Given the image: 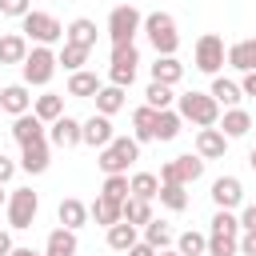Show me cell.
<instances>
[{"label":"cell","instance_id":"6da1fadb","mask_svg":"<svg viewBox=\"0 0 256 256\" xmlns=\"http://www.w3.org/2000/svg\"><path fill=\"white\" fill-rule=\"evenodd\" d=\"M176 112H180V120H188L196 128H216V120H220V104L208 92H184V96H176Z\"/></svg>","mask_w":256,"mask_h":256},{"label":"cell","instance_id":"7a4b0ae2","mask_svg":"<svg viewBox=\"0 0 256 256\" xmlns=\"http://www.w3.org/2000/svg\"><path fill=\"white\" fill-rule=\"evenodd\" d=\"M140 32L152 40L156 56H176V48H180V32H176V20H172L168 12H148Z\"/></svg>","mask_w":256,"mask_h":256},{"label":"cell","instance_id":"3957f363","mask_svg":"<svg viewBox=\"0 0 256 256\" xmlns=\"http://www.w3.org/2000/svg\"><path fill=\"white\" fill-rule=\"evenodd\" d=\"M136 160H140V144H136L132 136H112V140L100 148V156H96V164H100L104 176L128 172V164H136Z\"/></svg>","mask_w":256,"mask_h":256},{"label":"cell","instance_id":"277c9868","mask_svg":"<svg viewBox=\"0 0 256 256\" xmlns=\"http://www.w3.org/2000/svg\"><path fill=\"white\" fill-rule=\"evenodd\" d=\"M140 28H144L140 8H132V4H116V8L108 12V40H112V44H132Z\"/></svg>","mask_w":256,"mask_h":256},{"label":"cell","instance_id":"5b68a950","mask_svg":"<svg viewBox=\"0 0 256 256\" xmlns=\"http://www.w3.org/2000/svg\"><path fill=\"white\" fill-rule=\"evenodd\" d=\"M20 72H24V84L32 88H44L52 76H56V52L48 48V44H36L28 56H24V64H20Z\"/></svg>","mask_w":256,"mask_h":256},{"label":"cell","instance_id":"8992f818","mask_svg":"<svg viewBox=\"0 0 256 256\" xmlns=\"http://www.w3.org/2000/svg\"><path fill=\"white\" fill-rule=\"evenodd\" d=\"M136 68H140V52H136V44H112V60H108V84H116V88H132Z\"/></svg>","mask_w":256,"mask_h":256},{"label":"cell","instance_id":"52a82bcc","mask_svg":"<svg viewBox=\"0 0 256 256\" xmlns=\"http://www.w3.org/2000/svg\"><path fill=\"white\" fill-rule=\"evenodd\" d=\"M20 28H24V36L28 40H36V44H56V40H64V24L52 16V12H24L20 16Z\"/></svg>","mask_w":256,"mask_h":256},{"label":"cell","instance_id":"ba28073f","mask_svg":"<svg viewBox=\"0 0 256 256\" xmlns=\"http://www.w3.org/2000/svg\"><path fill=\"white\" fill-rule=\"evenodd\" d=\"M4 208H8V228L24 232V228H32V220H36V212H40V196H36L32 188H16Z\"/></svg>","mask_w":256,"mask_h":256},{"label":"cell","instance_id":"9c48e42d","mask_svg":"<svg viewBox=\"0 0 256 256\" xmlns=\"http://www.w3.org/2000/svg\"><path fill=\"white\" fill-rule=\"evenodd\" d=\"M224 56H228V48H224V40H220L216 32H204V36L196 40V68H200V72H208V76H220V68H224Z\"/></svg>","mask_w":256,"mask_h":256},{"label":"cell","instance_id":"30bf717a","mask_svg":"<svg viewBox=\"0 0 256 256\" xmlns=\"http://www.w3.org/2000/svg\"><path fill=\"white\" fill-rule=\"evenodd\" d=\"M204 164H208V160H200V156H192V152H188V156H176V160H168V164L160 168V184L176 180V184L188 188V184H196V180L204 176Z\"/></svg>","mask_w":256,"mask_h":256},{"label":"cell","instance_id":"8fae6325","mask_svg":"<svg viewBox=\"0 0 256 256\" xmlns=\"http://www.w3.org/2000/svg\"><path fill=\"white\" fill-rule=\"evenodd\" d=\"M116 132H112V116H88V120H80V144H88V148H104L108 140H112Z\"/></svg>","mask_w":256,"mask_h":256},{"label":"cell","instance_id":"7c38bea8","mask_svg":"<svg viewBox=\"0 0 256 256\" xmlns=\"http://www.w3.org/2000/svg\"><path fill=\"white\" fill-rule=\"evenodd\" d=\"M212 204L216 208H240L244 204V184L236 180V176H220V180H212Z\"/></svg>","mask_w":256,"mask_h":256},{"label":"cell","instance_id":"4fadbf2b","mask_svg":"<svg viewBox=\"0 0 256 256\" xmlns=\"http://www.w3.org/2000/svg\"><path fill=\"white\" fill-rule=\"evenodd\" d=\"M48 132H44V120L28 108V112H20V116H12V140L16 144H32V140H44Z\"/></svg>","mask_w":256,"mask_h":256},{"label":"cell","instance_id":"5bb4252c","mask_svg":"<svg viewBox=\"0 0 256 256\" xmlns=\"http://www.w3.org/2000/svg\"><path fill=\"white\" fill-rule=\"evenodd\" d=\"M48 144H52V148H76V144H80V120L56 116V120L48 124Z\"/></svg>","mask_w":256,"mask_h":256},{"label":"cell","instance_id":"9a60e30c","mask_svg":"<svg viewBox=\"0 0 256 256\" xmlns=\"http://www.w3.org/2000/svg\"><path fill=\"white\" fill-rule=\"evenodd\" d=\"M228 152V136L220 128H200L196 132V156L200 160H224Z\"/></svg>","mask_w":256,"mask_h":256},{"label":"cell","instance_id":"2e32d148","mask_svg":"<svg viewBox=\"0 0 256 256\" xmlns=\"http://www.w3.org/2000/svg\"><path fill=\"white\" fill-rule=\"evenodd\" d=\"M48 160H52L48 136H44V140H32V144H20V168H24V172L40 176V172H48Z\"/></svg>","mask_w":256,"mask_h":256},{"label":"cell","instance_id":"e0dca14e","mask_svg":"<svg viewBox=\"0 0 256 256\" xmlns=\"http://www.w3.org/2000/svg\"><path fill=\"white\" fill-rule=\"evenodd\" d=\"M180 128H184V120H180V112H176V108H156V124H152V140H160V144H168V140H176V136H180Z\"/></svg>","mask_w":256,"mask_h":256},{"label":"cell","instance_id":"ac0fdd59","mask_svg":"<svg viewBox=\"0 0 256 256\" xmlns=\"http://www.w3.org/2000/svg\"><path fill=\"white\" fill-rule=\"evenodd\" d=\"M80 252V244H76V232L72 228H52L48 232V240H44V256H76Z\"/></svg>","mask_w":256,"mask_h":256},{"label":"cell","instance_id":"d6986e66","mask_svg":"<svg viewBox=\"0 0 256 256\" xmlns=\"http://www.w3.org/2000/svg\"><path fill=\"white\" fill-rule=\"evenodd\" d=\"M220 124V132L228 136V140H240V136H248V128H252V116L236 104V108H224V116L216 120Z\"/></svg>","mask_w":256,"mask_h":256},{"label":"cell","instance_id":"ffe728a7","mask_svg":"<svg viewBox=\"0 0 256 256\" xmlns=\"http://www.w3.org/2000/svg\"><path fill=\"white\" fill-rule=\"evenodd\" d=\"M28 108H32L28 84H8V88H0V112H8V116H20V112H28Z\"/></svg>","mask_w":256,"mask_h":256},{"label":"cell","instance_id":"44dd1931","mask_svg":"<svg viewBox=\"0 0 256 256\" xmlns=\"http://www.w3.org/2000/svg\"><path fill=\"white\" fill-rule=\"evenodd\" d=\"M236 72H256V36H248V40H236L232 48H228V56H224Z\"/></svg>","mask_w":256,"mask_h":256},{"label":"cell","instance_id":"7402d4cb","mask_svg":"<svg viewBox=\"0 0 256 256\" xmlns=\"http://www.w3.org/2000/svg\"><path fill=\"white\" fill-rule=\"evenodd\" d=\"M64 40H68V44H80V48H96V20L76 16V20L64 28Z\"/></svg>","mask_w":256,"mask_h":256},{"label":"cell","instance_id":"603a6c76","mask_svg":"<svg viewBox=\"0 0 256 256\" xmlns=\"http://www.w3.org/2000/svg\"><path fill=\"white\" fill-rule=\"evenodd\" d=\"M96 92H100V76H96V72H88V68H76V72L68 76V96L92 100Z\"/></svg>","mask_w":256,"mask_h":256},{"label":"cell","instance_id":"cb8c5ba5","mask_svg":"<svg viewBox=\"0 0 256 256\" xmlns=\"http://www.w3.org/2000/svg\"><path fill=\"white\" fill-rule=\"evenodd\" d=\"M208 96H212L220 108H236V104L244 100L240 84H236V80H224V76H212V88H208Z\"/></svg>","mask_w":256,"mask_h":256},{"label":"cell","instance_id":"d4e9b609","mask_svg":"<svg viewBox=\"0 0 256 256\" xmlns=\"http://www.w3.org/2000/svg\"><path fill=\"white\" fill-rule=\"evenodd\" d=\"M56 220L64 224V228H84L88 224V204H80L76 196H68V200H60V208H56Z\"/></svg>","mask_w":256,"mask_h":256},{"label":"cell","instance_id":"484cf974","mask_svg":"<svg viewBox=\"0 0 256 256\" xmlns=\"http://www.w3.org/2000/svg\"><path fill=\"white\" fill-rule=\"evenodd\" d=\"M24 56H28V36L20 32L0 36V64H24Z\"/></svg>","mask_w":256,"mask_h":256},{"label":"cell","instance_id":"4316f807","mask_svg":"<svg viewBox=\"0 0 256 256\" xmlns=\"http://www.w3.org/2000/svg\"><path fill=\"white\" fill-rule=\"evenodd\" d=\"M180 76H184V64L176 60V56H156V64H152V80L156 84H180Z\"/></svg>","mask_w":256,"mask_h":256},{"label":"cell","instance_id":"83f0119b","mask_svg":"<svg viewBox=\"0 0 256 256\" xmlns=\"http://www.w3.org/2000/svg\"><path fill=\"white\" fill-rule=\"evenodd\" d=\"M92 100H96V112H100V116H116V112L124 108V88H116V84H100V92H96Z\"/></svg>","mask_w":256,"mask_h":256},{"label":"cell","instance_id":"f1b7e54d","mask_svg":"<svg viewBox=\"0 0 256 256\" xmlns=\"http://www.w3.org/2000/svg\"><path fill=\"white\" fill-rule=\"evenodd\" d=\"M152 124H156V108H152V104L136 108V112H132V140H136V144H152Z\"/></svg>","mask_w":256,"mask_h":256},{"label":"cell","instance_id":"f546056e","mask_svg":"<svg viewBox=\"0 0 256 256\" xmlns=\"http://www.w3.org/2000/svg\"><path fill=\"white\" fill-rule=\"evenodd\" d=\"M120 220H128V224H136V228H144V224L152 220V200L128 196V200L120 204Z\"/></svg>","mask_w":256,"mask_h":256},{"label":"cell","instance_id":"4dcf8cb0","mask_svg":"<svg viewBox=\"0 0 256 256\" xmlns=\"http://www.w3.org/2000/svg\"><path fill=\"white\" fill-rule=\"evenodd\" d=\"M136 240H140V236H136V224H128V220L108 224V248H112V252H128Z\"/></svg>","mask_w":256,"mask_h":256},{"label":"cell","instance_id":"1f68e13d","mask_svg":"<svg viewBox=\"0 0 256 256\" xmlns=\"http://www.w3.org/2000/svg\"><path fill=\"white\" fill-rule=\"evenodd\" d=\"M32 112H36L44 124H52L56 116H64V96H56V92H44V96H36V100H32Z\"/></svg>","mask_w":256,"mask_h":256},{"label":"cell","instance_id":"d6a6232c","mask_svg":"<svg viewBox=\"0 0 256 256\" xmlns=\"http://www.w3.org/2000/svg\"><path fill=\"white\" fill-rule=\"evenodd\" d=\"M160 204L168 208V212H184L188 208V188L184 184H176V180H168V184H160Z\"/></svg>","mask_w":256,"mask_h":256},{"label":"cell","instance_id":"836d02e7","mask_svg":"<svg viewBox=\"0 0 256 256\" xmlns=\"http://www.w3.org/2000/svg\"><path fill=\"white\" fill-rule=\"evenodd\" d=\"M156 192H160V176H152V172H136V176L128 180V196L156 200Z\"/></svg>","mask_w":256,"mask_h":256},{"label":"cell","instance_id":"e575fe53","mask_svg":"<svg viewBox=\"0 0 256 256\" xmlns=\"http://www.w3.org/2000/svg\"><path fill=\"white\" fill-rule=\"evenodd\" d=\"M88 216H92L96 224H104V228H108V224H116V220H120V200L96 196V200H92V208H88Z\"/></svg>","mask_w":256,"mask_h":256},{"label":"cell","instance_id":"d590c367","mask_svg":"<svg viewBox=\"0 0 256 256\" xmlns=\"http://www.w3.org/2000/svg\"><path fill=\"white\" fill-rule=\"evenodd\" d=\"M88 56H92V48H80V44H68V40H64V48L56 52V64H64L68 72H76V68L88 64Z\"/></svg>","mask_w":256,"mask_h":256},{"label":"cell","instance_id":"8d00e7d4","mask_svg":"<svg viewBox=\"0 0 256 256\" xmlns=\"http://www.w3.org/2000/svg\"><path fill=\"white\" fill-rule=\"evenodd\" d=\"M172 240H176V236H172V224H164V220H148V224H144V244H152L156 252L168 248Z\"/></svg>","mask_w":256,"mask_h":256},{"label":"cell","instance_id":"74e56055","mask_svg":"<svg viewBox=\"0 0 256 256\" xmlns=\"http://www.w3.org/2000/svg\"><path fill=\"white\" fill-rule=\"evenodd\" d=\"M176 252H180V256H204V252H208V236L188 228L184 236H176Z\"/></svg>","mask_w":256,"mask_h":256},{"label":"cell","instance_id":"f35d334b","mask_svg":"<svg viewBox=\"0 0 256 256\" xmlns=\"http://www.w3.org/2000/svg\"><path fill=\"white\" fill-rule=\"evenodd\" d=\"M100 196H108V200H128V172H112V176H104V188H100Z\"/></svg>","mask_w":256,"mask_h":256},{"label":"cell","instance_id":"ab89813d","mask_svg":"<svg viewBox=\"0 0 256 256\" xmlns=\"http://www.w3.org/2000/svg\"><path fill=\"white\" fill-rule=\"evenodd\" d=\"M208 256H240L236 236H228V232H208Z\"/></svg>","mask_w":256,"mask_h":256},{"label":"cell","instance_id":"60d3db41","mask_svg":"<svg viewBox=\"0 0 256 256\" xmlns=\"http://www.w3.org/2000/svg\"><path fill=\"white\" fill-rule=\"evenodd\" d=\"M144 96H148V104H152V108H172V100H176V96H172V88H168V84H156V80L148 84V92H144Z\"/></svg>","mask_w":256,"mask_h":256},{"label":"cell","instance_id":"b9f144b4","mask_svg":"<svg viewBox=\"0 0 256 256\" xmlns=\"http://www.w3.org/2000/svg\"><path fill=\"white\" fill-rule=\"evenodd\" d=\"M236 248H240V256H256V228H240Z\"/></svg>","mask_w":256,"mask_h":256},{"label":"cell","instance_id":"7bdbcfd3","mask_svg":"<svg viewBox=\"0 0 256 256\" xmlns=\"http://www.w3.org/2000/svg\"><path fill=\"white\" fill-rule=\"evenodd\" d=\"M0 12H4V16H16V20H20V16L28 12V0H0Z\"/></svg>","mask_w":256,"mask_h":256},{"label":"cell","instance_id":"ee69618b","mask_svg":"<svg viewBox=\"0 0 256 256\" xmlns=\"http://www.w3.org/2000/svg\"><path fill=\"white\" fill-rule=\"evenodd\" d=\"M16 168H20V164H16V160H8V156L0 152V184H8V180L16 176Z\"/></svg>","mask_w":256,"mask_h":256},{"label":"cell","instance_id":"f6af8a7d","mask_svg":"<svg viewBox=\"0 0 256 256\" xmlns=\"http://www.w3.org/2000/svg\"><path fill=\"white\" fill-rule=\"evenodd\" d=\"M124 256H156V248H152V244H144V240H136V244L124 252Z\"/></svg>","mask_w":256,"mask_h":256},{"label":"cell","instance_id":"bcb514c9","mask_svg":"<svg viewBox=\"0 0 256 256\" xmlns=\"http://www.w3.org/2000/svg\"><path fill=\"white\" fill-rule=\"evenodd\" d=\"M240 228H256V204H244V212H240Z\"/></svg>","mask_w":256,"mask_h":256},{"label":"cell","instance_id":"7dc6e473","mask_svg":"<svg viewBox=\"0 0 256 256\" xmlns=\"http://www.w3.org/2000/svg\"><path fill=\"white\" fill-rule=\"evenodd\" d=\"M240 92L256 100V72H244V80H240Z\"/></svg>","mask_w":256,"mask_h":256},{"label":"cell","instance_id":"c3c4849f","mask_svg":"<svg viewBox=\"0 0 256 256\" xmlns=\"http://www.w3.org/2000/svg\"><path fill=\"white\" fill-rule=\"evenodd\" d=\"M8 252H12V236H8V232H0V256H8Z\"/></svg>","mask_w":256,"mask_h":256},{"label":"cell","instance_id":"681fc988","mask_svg":"<svg viewBox=\"0 0 256 256\" xmlns=\"http://www.w3.org/2000/svg\"><path fill=\"white\" fill-rule=\"evenodd\" d=\"M8 256H44V252H32V248H16V244H12V252H8Z\"/></svg>","mask_w":256,"mask_h":256},{"label":"cell","instance_id":"f907efd6","mask_svg":"<svg viewBox=\"0 0 256 256\" xmlns=\"http://www.w3.org/2000/svg\"><path fill=\"white\" fill-rule=\"evenodd\" d=\"M248 164H252V172H256V148H252V152H248Z\"/></svg>","mask_w":256,"mask_h":256},{"label":"cell","instance_id":"816d5d0a","mask_svg":"<svg viewBox=\"0 0 256 256\" xmlns=\"http://www.w3.org/2000/svg\"><path fill=\"white\" fill-rule=\"evenodd\" d=\"M156 256H180V252H168V248H160V252H156Z\"/></svg>","mask_w":256,"mask_h":256},{"label":"cell","instance_id":"f5cc1de1","mask_svg":"<svg viewBox=\"0 0 256 256\" xmlns=\"http://www.w3.org/2000/svg\"><path fill=\"white\" fill-rule=\"evenodd\" d=\"M0 204H8V196H4V184H0Z\"/></svg>","mask_w":256,"mask_h":256},{"label":"cell","instance_id":"db71d44e","mask_svg":"<svg viewBox=\"0 0 256 256\" xmlns=\"http://www.w3.org/2000/svg\"><path fill=\"white\" fill-rule=\"evenodd\" d=\"M0 152H4V148H0Z\"/></svg>","mask_w":256,"mask_h":256}]
</instances>
